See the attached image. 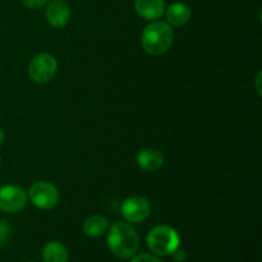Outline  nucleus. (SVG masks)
Wrapping results in <instances>:
<instances>
[{"instance_id": "obj_7", "label": "nucleus", "mask_w": 262, "mask_h": 262, "mask_svg": "<svg viewBox=\"0 0 262 262\" xmlns=\"http://www.w3.org/2000/svg\"><path fill=\"white\" fill-rule=\"evenodd\" d=\"M150 211V202L142 196L129 197L122 205V215L128 223L143 222L148 217Z\"/></svg>"}, {"instance_id": "obj_5", "label": "nucleus", "mask_w": 262, "mask_h": 262, "mask_svg": "<svg viewBox=\"0 0 262 262\" xmlns=\"http://www.w3.org/2000/svg\"><path fill=\"white\" fill-rule=\"evenodd\" d=\"M28 199L41 210H51L58 205L59 191L49 182H37L28 191Z\"/></svg>"}, {"instance_id": "obj_14", "label": "nucleus", "mask_w": 262, "mask_h": 262, "mask_svg": "<svg viewBox=\"0 0 262 262\" xmlns=\"http://www.w3.org/2000/svg\"><path fill=\"white\" fill-rule=\"evenodd\" d=\"M10 235V229L9 225L5 222H0V247L7 245L8 239H9Z\"/></svg>"}, {"instance_id": "obj_1", "label": "nucleus", "mask_w": 262, "mask_h": 262, "mask_svg": "<svg viewBox=\"0 0 262 262\" xmlns=\"http://www.w3.org/2000/svg\"><path fill=\"white\" fill-rule=\"evenodd\" d=\"M107 246L113 255L122 260L132 258L140 247V237L129 223L117 222L110 227Z\"/></svg>"}, {"instance_id": "obj_13", "label": "nucleus", "mask_w": 262, "mask_h": 262, "mask_svg": "<svg viewBox=\"0 0 262 262\" xmlns=\"http://www.w3.org/2000/svg\"><path fill=\"white\" fill-rule=\"evenodd\" d=\"M109 228V222L101 215H92L87 217L83 223V232L89 237H100Z\"/></svg>"}, {"instance_id": "obj_6", "label": "nucleus", "mask_w": 262, "mask_h": 262, "mask_svg": "<svg viewBox=\"0 0 262 262\" xmlns=\"http://www.w3.org/2000/svg\"><path fill=\"white\" fill-rule=\"evenodd\" d=\"M27 205V193L19 186H4L0 188V210L4 212H19Z\"/></svg>"}, {"instance_id": "obj_15", "label": "nucleus", "mask_w": 262, "mask_h": 262, "mask_svg": "<svg viewBox=\"0 0 262 262\" xmlns=\"http://www.w3.org/2000/svg\"><path fill=\"white\" fill-rule=\"evenodd\" d=\"M130 262H163L156 256L150 255V253H141V255L133 256Z\"/></svg>"}, {"instance_id": "obj_3", "label": "nucleus", "mask_w": 262, "mask_h": 262, "mask_svg": "<svg viewBox=\"0 0 262 262\" xmlns=\"http://www.w3.org/2000/svg\"><path fill=\"white\" fill-rule=\"evenodd\" d=\"M147 247L158 256H169L179 247L181 238L177 230L168 225H159L150 230L146 238Z\"/></svg>"}, {"instance_id": "obj_8", "label": "nucleus", "mask_w": 262, "mask_h": 262, "mask_svg": "<svg viewBox=\"0 0 262 262\" xmlns=\"http://www.w3.org/2000/svg\"><path fill=\"white\" fill-rule=\"evenodd\" d=\"M45 17L53 27L61 28L71 19V8L64 0H53L48 4Z\"/></svg>"}, {"instance_id": "obj_16", "label": "nucleus", "mask_w": 262, "mask_h": 262, "mask_svg": "<svg viewBox=\"0 0 262 262\" xmlns=\"http://www.w3.org/2000/svg\"><path fill=\"white\" fill-rule=\"evenodd\" d=\"M20 2L23 3V5L31 8V9H40L48 4L49 0H20Z\"/></svg>"}, {"instance_id": "obj_17", "label": "nucleus", "mask_w": 262, "mask_h": 262, "mask_svg": "<svg viewBox=\"0 0 262 262\" xmlns=\"http://www.w3.org/2000/svg\"><path fill=\"white\" fill-rule=\"evenodd\" d=\"M171 255H173V257H174V260H176L177 262H183L184 260H186L187 258V253H186V251L184 250H182V248H177L176 251H174L173 253H171Z\"/></svg>"}, {"instance_id": "obj_10", "label": "nucleus", "mask_w": 262, "mask_h": 262, "mask_svg": "<svg viewBox=\"0 0 262 262\" xmlns=\"http://www.w3.org/2000/svg\"><path fill=\"white\" fill-rule=\"evenodd\" d=\"M136 161L147 171H158L164 165V155L155 148H143L136 156Z\"/></svg>"}, {"instance_id": "obj_20", "label": "nucleus", "mask_w": 262, "mask_h": 262, "mask_svg": "<svg viewBox=\"0 0 262 262\" xmlns=\"http://www.w3.org/2000/svg\"><path fill=\"white\" fill-rule=\"evenodd\" d=\"M0 163H2V158H0Z\"/></svg>"}, {"instance_id": "obj_11", "label": "nucleus", "mask_w": 262, "mask_h": 262, "mask_svg": "<svg viewBox=\"0 0 262 262\" xmlns=\"http://www.w3.org/2000/svg\"><path fill=\"white\" fill-rule=\"evenodd\" d=\"M165 15L166 20H168L166 23H169L170 26H176V27H181L191 19V9L184 3H174L166 9Z\"/></svg>"}, {"instance_id": "obj_19", "label": "nucleus", "mask_w": 262, "mask_h": 262, "mask_svg": "<svg viewBox=\"0 0 262 262\" xmlns=\"http://www.w3.org/2000/svg\"><path fill=\"white\" fill-rule=\"evenodd\" d=\"M4 140H5V135H4V130L2 129V128H0V146L3 145V143H4Z\"/></svg>"}, {"instance_id": "obj_4", "label": "nucleus", "mask_w": 262, "mask_h": 262, "mask_svg": "<svg viewBox=\"0 0 262 262\" xmlns=\"http://www.w3.org/2000/svg\"><path fill=\"white\" fill-rule=\"evenodd\" d=\"M58 72V61L51 54L40 53L33 56L28 66V76L36 83H48Z\"/></svg>"}, {"instance_id": "obj_9", "label": "nucleus", "mask_w": 262, "mask_h": 262, "mask_svg": "<svg viewBox=\"0 0 262 262\" xmlns=\"http://www.w3.org/2000/svg\"><path fill=\"white\" fill-rule=\"evenodd\" d=\"M135 9L146 20H156L165 13L164 0H136Z\"/></svg>"}, {"instance_id": "obj_21", "label": "nucleus", "mask_w": 262, "mask_h": 262, "mask_svg": "<svg viewBox=\"0 0 262 262\" xmlns=\"http://www.w3.org/2000/svg\"><path fill=\"white\" fill-rule=\"evenodd\" d=\"M30 262H32V261H30Z\"/></svg>"}, {"instance_id": "obj_12", "label": "nucleus", "mask_w": 262, "mask_h": 262, "mask_svg": "<svg viewBox=\"0 0 262 262\" xmlns=\"http://www.w3.org/2000/svg\"><path fill=\"white\" fill-rule=\"evenodd\" d=\"M42 260L43 262H68V250L61 243L51 241V242H48L43 246Z\"/></svg>"}, {"instance_id": "obj_18", "label": "nucleus", "mask_w": 262, "mask_h": 262, "mask_svg": "<svg viewBox=\"0 0 262 262\" xmlns=\"http://www.w3.org/2000/svg\"><path fill=\"white\" fill-rule=\"evenodd\" d=\"M260 82H261V72H258L257 74V78H256V83H257V92L261 95V86H260Z\"/></svg>"}, {"instance_id": "obj_2", "label": "nucleus", "mask_w": 262, "mask_h": 262, "mask_svg": "<svg viewBox=\"0 0 262 262\" xmlns=\"http://www.w3.org/2000/svg\"><path fill=\"white\" fill-rule=\"evenodd\" d=\"M174 32L170 25L161 20L150 23L143 30L141 42L147 54L159 56L165 54L173 45Z\"/></svg>"}]
</instances>
